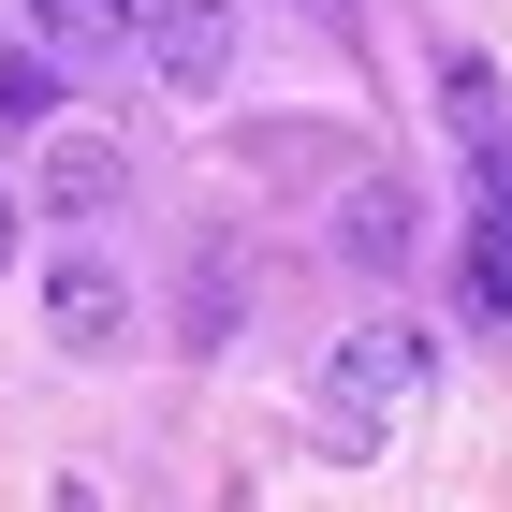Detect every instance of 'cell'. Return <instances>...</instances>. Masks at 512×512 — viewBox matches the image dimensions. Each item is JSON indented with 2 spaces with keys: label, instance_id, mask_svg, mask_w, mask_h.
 <instances>
[{
  "label": "cell",
  "instance_id": "obj_2",
  "mask_svg": "<svg viewBox=\"0 0 512 512\" xmlns=\"http://www.w3.org/2000/svg\"><path fill=\"white\" fill-rule=\"evenodd\" d=\"M132 44H147V74L176 103H220V74H235V0H132Z\"/></svg>",
  "mask_w": 512,
  "mask_h": 512
},
{
  "label": "cell",
  "instance_id": "obj_3",
  "mask_svg": "<svg viewBox=\"0 0 512 512\" xmlns=\"http://www.w3.org/2000/svg\"><path fill=\"white\" fill-rule=\"evenodd\" d=\"M44 337H59V352H132V293L103 264H59L44 278Z\"/></svg>",
  "mask_w": 512,
  "mask_h": 512
},
{
  "label": "cell",
  "instance_id": "obj_5",
  "mask_svg": "<svg viewBox=\"0 0 512 512\" xmlns=\"http://www.w3.org/2000/svg\"><path fill=\"white\" fill-rule=\"evenodd\" d=\"M337 249H352V264H410V191H352V220H337Z\"/></svg>",
  "mask_w": 512,
  "mask_h": 512
},
{
  "label": "cell",
  "instance_id": "obj_4",
  "mask_svg": "<svg viewBox=\"0 0 512 512\" xmlns=\"http://www.w3.org/2000/svg\"><path fill=\"white\" fill-rule=\"evenodd\" d=\"M118 176H132V161L88 147V132H59V147H44V205H59V220H103V205H118Z\"/></svg>",
  "mask_w": 512,
  "mask_h": 512
},
{
  "label": "cell",
  "instance_id": "obj_8",
  "mask_svg": "<svg viewBox=\"0 0 512 512\" xmlns=\"http://www.w3.org/2000/svg\"><path fill=\"white\" fill-rule=\"evenodd\" d=\"M439 88H454V132H469V147H483V132H512V88L483 74V59H454V74H439Z\"/></svg>",
  "mask_w": 512,
  "mask_h": 512
},
{
  "label": "cell",
  "instance_id": "obj_1",
  "mask_svg": "<svg viewBox=\"0 0 512 512\" xmlns=\"http://www.w3.org/2000/svg\"><path fill=\"white\" fill-rule=\"evenodd\" d=\"M410 395H425V322H352L337 352H322V439L337 454H366V439H395L410 425Z\"/></svg>",
  "mask_w": 512,
  "mask_h": 512
},
{
  "label": "cell",
  "instance_id": "obj_9",
  "mask_svg": "<svg viewBox=\"0 0 512 512\" xmlns=\"http://www.w3.org/2000/svg\"><path fill=\"white\" fill-rule=\"evenodd\" d=\"M0 264H15V205H0Z\"/></svg>",
  "mask_w": 512,
  "mask_h": 512
},
{
  "label": "cell",
  "instance_id": "obj_6",
  "mask_svg": "<svg viewBox=\"0 0 512 512\" xmlns=\"http://www.w3.org/2000/svg\"><path fill=\"white\" fill-rule=\"evenodd\" d=\"M0 118H15V132L59 118V44H0Z\"/></svg>",
  "mask_w": 512,
  "mask_h": 512
},
{
  "label": "cell",
  "instance_id": "obj_7",
  "mask_svg": "<svg viewBox=\"0 0 512 512\" xmlns=\"http://www.w3.org/2000/svg\"><path fill=\"white\" fill-rule=\"evenodd\" d=\"M30 30L59 59H88V44H132V0H30Z\"/></svg>",
  "mask_w": 512,
  "mask_h": 512
}]
</instances>
